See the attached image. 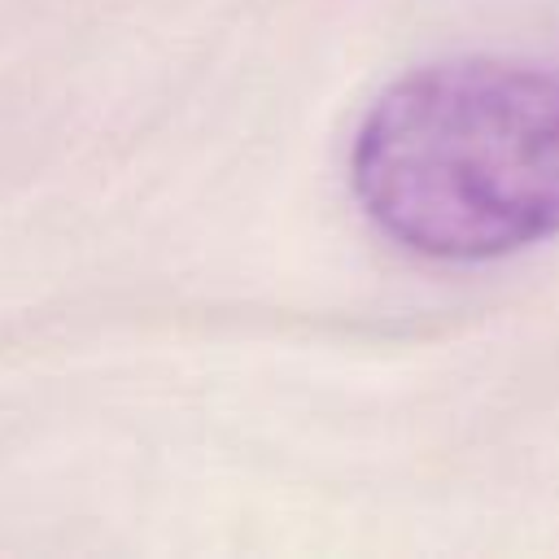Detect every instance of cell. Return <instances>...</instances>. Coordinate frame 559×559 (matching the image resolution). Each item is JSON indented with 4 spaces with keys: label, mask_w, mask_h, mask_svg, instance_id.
I'll return each instance as SVG.
<instances>
[{
    "label": "cell",
    "mask_w": 559,
    "mask_h": 559,
    "mask_svg": "<svg viewBox=\"0 0 559 559\" xmlns=\"http://www.w3.org/2000/svg\"><path fill=\"white\" fill-rule=\"evenodd\" d=\"M349 183L419 258L489 262L559 236V70L450 57L393 79L354 131Z\"/></svg>",
    "instance_id": "1"
}]
</instances>
